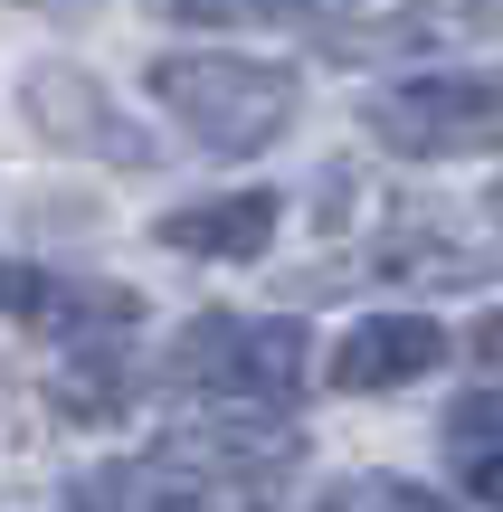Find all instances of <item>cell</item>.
<instances>
[{
    "label": "cell",
    "mask_w": 503,
    "mask_h": 512,
    "mask_svg": "<svg viewBox=\"0 0 503 512\" xmlns=\"http://www.w3.org/2000/svg\"><path fill=\"white\" fill-rule=\"evenodd\" d=\"M86 512H200L171 484V465H105L86 475Z\"/></svg>",
    "instance_id": "obj_10"
},
{
    "label": "cell",
    "mask_w": 503,
    "mask_h": 512,
    "mask_svg": "<svg viewBox=\"0 0 503 512\" xmlns=\"http://www.w3.org/2000/svg\"><path fill=\"white\" fill-rule=\"evenodd\" d=\"M323 512H456V503L428 494V484H399V475H352L323 494Z\"/></svg>",
    "instance_id": "obj_12"
},
{
    "label": "cell",
    "mask_w": 503,
    "mask_h": 512,
    "mask_svg": "<svg viewBox=\"0 0 503 512\" xmlns=\"http://www.w3.org/2000/svg\"><path fill=\"white\" fill-rule=\"evenodd\" d=\"M57 408H67L76 427H86V418H124V351H105V361H76V370H57Z\"/></svg>",
    "instance_id": "obj_11"
},
{
    "label": "cell",
    "mask_w": 503,
    "mask_h": 512,
    "mask_svg": "<svg viewBox=\"0 0 503 512\" xmlns=\"http://www.w3.org/2000/svg\"><path fill=\"white\" fill-rule=\"evenodd\" d=\"M162 19H285L276 0H152Z\"/></svg>",
    "instance_id": "obj_13"
},
{
    "label": "cell",
    "mask_w": 503,
    "mask_h": 512,
    "mask_svg": "<svg viewBox=\"0 0 503 512\" xmlns=\"http://www.w3.org/2000/svg\"><path fill=\"white\" fill-rule=\"evenodd\" d=\"M276 10H285V19H342L352 0H276Z\"/></svg>",
    "instance_id": "obj_17"
},
{
    "label": "cell",
    "mask_w": 503,
    "mask_h": 512,
    "mask_svg": "<svg viewBox=\"0 0 503 512\" xmlns=\"http://www.w3.org/2000/svg\"><path fill=\"white\" fill-rule=\"evenodd\" d=\"M304 370H314V342L295 323H247V313H200V323L171 342V380L200 389L219 408H295Z\"/></svg>",
    "instance_id": "obj_2"
},
{
    "label": "cell",
    "mask_w": 503,
    "mask_h": 512,
    "mask_svg": "<svg viewBox=\"0 0 503 512\" xmlns=\"http://www.w3.org/2000/svg\"><path fill=\"white\" fill-rule=\"evenodd\" d=\"M19 105H29V124L48 133L57 152H86V162H114V171H143L152 162V133L133 124L86 67H67V57H48V67L19 76Z\"/></svg>",
    "instance_id": "obj_4"
},
{
    "label": "cell",
    "mask_w": 503,
    "mask_h": 512,
    "mask_svg": "<svg viewBox=\"0 0 503 512\" xmlns=\"http://www.w3.org/2000/svg\"><path fill=\"white\" fill-rule=\"evenodd\" d=\"M0 304L38 332H95V323H143V294L133 285H86V275H38V266H10L0 275Z\"/></svg>",
    "instance_id": "obj_9"
},
{
    "label": "cell",
    "mask_w": 503,
    "mask_h": 512,
    "mask_svg": "<svg viewBox=\"0 0 503 512\" xmlns=\"http://www.w3.org/2000/svg\"><path fill=\"white\" fill-rule=\"evenodd\" d=\"M371 143L409 152V162H466V152H494L503 143V76H399L361 105Z\"/></svg>",
    "instance_id": "obj_3"
},
{
    "label": "cell",
    "mask_w": 503,
    "mask_h": 512,
    "mask_svg": "<svg viewBox=\"0 0 503 512\" xmlns=\"http://www.w3.org/2000/svg\"><path fill=\"white\" fill-rule=\"evenodd\" d=\"M276 190H228V200H190V209H162L152 219V238L171 256H209V266H247V256H266L276 238Z\"/></svg>",
    "instance_id": "obj_7"
},
{
    "label": "cell",
    "mask_w": 503,
    "mask_h": 512,
    "mask_svg": "<svg viewBox=\"0 0 503 512\" xmlns=\"http://www.w3.org/2000/svg\"><path fill=\"white\" fill-rule=\"evenodd\" d=\"M437 361H447V323H428V313H371V323H352L333 342V389L371 399V389L428 380Z\"/></svg>",
    "instance_id": "obj_6"
},
{
    "label": "cell",
    "mask_w": 503,
    "mask_h": 512,
    "mask_svg": "<svg viewBox=\"0 0 503 512\" xmlns=\"http://www.w3.org/2000/svg\"><path fill=\"white\" fill-rule=\"evenodd\" d=\"M503 437V389H485V399H456V446H494Z\"/></svg>",
    "instance_id": "obj_14"
},
{
    "label": "cell",
    "mask_w": 503,
    "mask_h": 512,
    "mask_svg": "<svg viewBox=\"0 0 503 512\" xmlns=\"http://www.w3.org/2000/svg\"><path fill=\"white\" fill-rule=\"evenodd\" d=\"M314 38H323V57L380 67V57L456 48V38H503V0H466V10H399V19H371V29H314Z\"/></svg>",
    "instance_id": "obj_8"
},
{
    "label": "cell",
    "mask_w": 503,
    "mask_h": 512,
    "mask_svg": "<svg viewBox=\"0 0 503 512\" xmlns=\"http://www.w3.org/2000/svg\"><path fill=\"white\" fill-rule=\"evenodd\" d=\"M475 370H503V313H485V323H475Z\"/></svg>",
    "instance_id": "obj_16"
},
{
    "label": "cell",
    "mask_w": 503,
    "mask_h": 512,
    "mask_svg": "<svg viewBox=\"0 0 503 512\" xmlns=\"http://www.w3.org/2000/svg\"><path fill=\"white\" fill-rule=\"evenodd\" d=\"M304 456V437L285 418H257V408H219V418L162 437V465H190V475H228V484H257V475H285Z\"/></svg>",
    "instance_id": "obj_5"
},
{
    "label": "cell",
    "mask_w": 503,
    "mask_h": 512,
    "mask_svg": "<svg viewBox=\"0 0 503 512\" xmlns=\"http://www.w3.org/2000/svg\"><path fill=\"white\" fill-rule=\"evenodd\" d=\"M475 503H485V512H503V446H475Z\"/></svg>",
    "instance_id": "obj_15"
},
{
    "label": "cell",
    "mask_w": 503,
    "mask_h": 512,
    "mask_svg": "<svg viewBox=\"0 0 503 512\" xmlns=\"http://www.w3.org/2000/svg\"><path fill=\"white\" fill-rule=\"evenodd\" d=\"M152 95L181 114L190 143L228 152V162L285 143L304 114V76L285 57H152Z\"/></svg>",
    "instance_id": "obj_1"
},
{
    "label": "cell",
    "mask_w": 503,
    "mask_h": 512,
    "mask_svg": "<svg viewBox=\"0 0 503 512\" xmlns=\"http://www.w3.org/2000/svg\"><path fill=\"white\" fill-rule=\"evenodd\" d=\"M29 10H86V0H29Z\"/></svg>",
    "instance_id": "obj_18"
},
{
    "label": "cell",
    "mask_w": 503,
    "mask_h": 512,
    "mask_svg": "<svg viewBox=\"0 0 503 512\" xmlns=\"http://www.w3.org/2000/svg\"><path fill=\"white\" fill-rule=\"evenodd\" d=\"M494 219H503V181H494Z\"/></svg>",
    "instance_id": "obj_19"
}]
</instances>
